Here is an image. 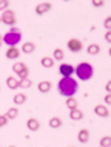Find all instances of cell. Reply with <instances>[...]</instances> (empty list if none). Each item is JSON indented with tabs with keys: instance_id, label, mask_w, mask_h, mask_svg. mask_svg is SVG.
<instances>
[{
	"instance_id": "obj_1",
	"label": "cell",
	"mask_w": 111,
	"mask_h": 147,
	"mask_svg": "<svg viewBox=\"0 0 111 147\" xmlns=\"http://www.w3.org/2000/svg\"><path fill=\"white\" fill-rule=\"evenodd\" d=\"M57 89H58L59 94L64 97H67V98L68 97H74L78 92V89H79V84L72 77H68V78L62 77L58 82Z\"/></svg>"
},
{
	"instance_id": "obj_2",
	"label": "cell",
	"mask_w": 111,
	"mask_h": 147,
	"mask_svg": "<svg viewBox=\"0 0 111 147\" xmlns=\"http://www.w3.org/2000/svg\"><path fill=\"white\" fill-rule=\"evenodd\" d=\"M74 73L77 75L78 79H80L82 82H88L94 75V68L90 63L83 61V63L77 65V67H74Z\"/></svg>"
},
{
	"instance_id": "obj_3",
	"label": "cell",
	"mask_w": 111,
	"mask_h": 147,
	"mask_svg": "<svg viewBox=\"0 0 111 147\" xmlns=\"http://www.w3.org/2000/svg\"><path fill=\"white\" fill-rule=\"evenodd\" d=\"M2 39L3 44L8 45L9 47H17L22 39V31L19 28H11L5 36H2Z\"/></svg>"
},
{
	"instance_id": "obj_4",
	"label": "cell",
	"mask_w": 111,
	"mask_h": 147,
	"mask_svg": "<svg viewBox=\"0 0 111 147\" xmlns=\"http://www.w3.org/2000/svg\"><path fill=\"white\" fill-rule=\"evenodd\" d=\"M0 18H1V22H3L7 26H11V27H13L16 25V22H17L16 13H15L13 10H10V9L5 10L2 12V15L0 16Z\"/></svg>"
},
{
	"instance_id": "obj_5",
	"label": "cell",
	"mask_w": 111,
	"mask_h": 147,
	"mask_svg": "<svg viewBox=\"0 0 111 147\" xmlns=\"http://www.w3.org/2000/svg\"><path fill=\"white\" fill-rule=\"evenodd\" d=\"M67 48L71 53H80L83 49V45L81 40H79L78 38H71L67 41Z\"/></svg>"
},
{
	"instance_id": "obj_6",
	"label": "cell",
	"mask_w": 111,
	"mask_h": 147,
	"mask_svg": "<svg viewBox=\"0 0 111 147\" xmlns=\"http://www.w3.org/2000/svg\"><path fill=\"white\" fill-rule=\"evenodd\" d=\"M59 73H60V75H61L64 78L71 77L74 74V66L71 64L64 63V64H61L59 66Z\"/></svg>"
},
{
	"instance_id": "obj_7",
	"label": "cell",
	"mask_w": 111,
	"mask_h": 147,
	"mask_svg": "<svg viewBox=\"0 0 111 147\" xmlns=\"http://www.w3.org/2000/svg\"><path fill=\"white\" fill-rule=\"evenodd\" d=\"M51 8H52V3L46 1V2L38 3L37 6H36V8H35V11H36V13H37L38 16H42V15L47 13Z\"/></svg>"
},
{
	"instance_id": "obj_8",
	"label": "cell",
	"mask_w": 111,
	"mask_h": 147,
	"mask_svg": "<svg viewBox=\"0 0 111 147\" xmlns=\"http://www.w3.org/2000/svg\"><path fill=\"white\" fill-rule=\"evenodd\" d=\"M93 111H94V114H96L97 116L102 117V118H107V117L110 116V111L108 109V107L104 106V105H97V106L93 108Z\"/></svg>"
},
{
	"instance_id": "obj_9",
	"label": "cell",
	"mask_w": 111,
	"mask_h": 147,
	"mask_svg": "<svg viewBox=\"0 0 111 147\" xmlns=\"http://www.w3.org/2000/svg\"><path fill=\"white\" fill-rule=\"evenodd\" d=\"M37 88L41 94H47V92H49L51 90L52 83L49 82V80H42V82H40V83L38 84Z\"/></svg>"
},
{
	"instance_id": "obj_10",
	"label": "cell",
	"mask_w": 111,
	"mask_h": 147,
	"mask_svg": "<svg viewBox=\"0 0 111 147\" xmlns=\"http://www.w3.org/2000/svg\"><path fill=\"white\" fill-rule=\"evenodd\" d=\"M20 57V50L17 47H9L6 51V58L7 59H18Z\"/></svg>"
},
{
	"instance_id": "obj_11",
	"label": "cell",
	"mask_w": 111,
	"mask_h": 147,
	"mask_svg": "<svg viewBox=\"0 0 111 147\" xmlns=\"http://www.w3.org/2000/svg\"><path fill=\"white\" fill-rule=\"evenodd\" d=\"M89 138H90V131L88 129L83 128L81 130H79V133H78V140L81 144H87L89 142Z\"/></svg>"
},
{
	"instance_id": "obj_12",
	"label": "cell",
	"mask_w": 111,
	"mask_h": 147,
	"mask_svg": "<svg viewBox=\"0 0 111 147\" xmlns=\"http://www.w3.org/2000/svg\"><path fill=\"white\" fill-rule=\"evenodd\" d=\"M27 128L31 131H37L40 128V121L37 118H29L27 120Z\"/></svg>"
},
{
	"instance_id": "obj_13",
	"label": "cell",
	"mask_w": 111,
	"mask_h": 147,
	"mask_svg": "<svg viewBox=\"0 0 111 147\" xmlns=\"http://www.w3.org/2000/svg\"><path fill=\"white\" fill-rule=\"evenodd\" d=\"M6 84H7L8 88L11 89V90H16V89L19 88V80L16 79L13 76H9L7 78V80H6Z\"/></svg>"
},
{
	"instance_id": "obj_14",
	"label": "cell",
	"mask_w": 111,
	"mask_h": 147,
	"mask_svg": "<svg viewBox=\"0 0 111 147\" xmlns=\"http://www.w3.org/2000/svg\"><path fill=\"white\" fill-rule=\"evenodd\" d=\"M21 50H22L23 54H27V55L32 54V53L36 50V45H35L33 42H31V41H27V42H25V44L22 45Z\"/></svg>"
},
{
	"instance_id": "obj_15",
	"label": "cell",
	"mask_w": 111,
	"mask_h": 147,
	"mask_svg": "<svg viewBox=\"0 0 111 147\" xmlns=\"http://www.w3.org/2000/svg\"><path fill=\"white\" fill-rule=\"evenodd\" d=\"M100 51H101V47L98 44H90L87 47V53L91 56L98 55V54H100Z\"/></svg>"
},
{
	"instance_id": "obj_16",
	"label": "cell",
	"mask_w": 111,
	"mask_h": 147,
	"mask_svg": "<svg viewBox=\"0 0 111 147\" xmlns=\"http://www.w3.org/2000/svg\"><path fill=\"white\" fill-rule=\"evenodd\" d=\"M27 101V95L26 94H22V92H19V94H16L13 96V104L15 105H23L25 102Z\"/></svg>"
},
{
	"instance_id": "obj_17",
	"label": "cell",
	"mask_w": 111,
	"mask_h": 147,
	"mask_svg": "<svg viewBox=\"0 0 111 147\" xmlns=\"http://www.w3.org/2000/svg\"><path fill=\"white\" fill-rule=\"evenodd\" d=\"M83 113L82 110L80 109H74V110H70V113H69V117H70V119L71 120H81L83 118Z\"/></svg>"
},
{
	"instance_id": "obj_18",
	"label": "cell",
	"mask_w": 111,
	"mask_h": 147,
	"mask_svg": "<svg viewBox=\"0 0 111 147\" xmlns=\"http://www.w3.org/2000/svg\"><path fill=\"white\" fill-rule=\"evenodd\" d=\"M40 64H41V66L43 68H52L55 66V60H53V58L46 56V57H42L41 58Z\"/></svg>"
},
{
	"instance_id": "obj_19",
	"label": "cell",
	"mask_w": 111,
	"mask_h": 147,
	"mask_svg": "<svg viewBox=\"0 0 111 147\" xmlns=\"http://www.w3.org/2000/svg\"><path fill=\"white\" fill-rule=\"evenodd\" d=\"M49 127L52 129H58L59 127H61L62 126V120L61 118H59V117H52V118H50L49 119Z\"/></svg>"
},
{
	"instance_id": "obj_20",
	"label": "cell",
	"mask_w": 111,
	"mask_h": 147,
	"mask_svg": "<svg viewBox=\"0 0 111 147\" xmlns=\"http://www.w3.org/2000/svg\"><path fill=\"white\" fill-rule=\"evenodd\" d=\"M18 114H19V109L17 107H11V108H9V109L6 111L5 116L8 118V120H12L15 119V118H17Z\"/></svg>"
},
{
	"instance_id": "obj_21",
	"label": "cell",
	"mask_w": 111,
	"mask_h": 147,
	"mask_svg": "<svg viewBox=\"0 0 111 147\" xmlns=\"http://www.w3.org/2000/svg\"><path fill=\"white\" fill-rule=\"evenodd\" d=\"M66 106L70 110H74L78 108V101L74 97H68L66 99Z\"/></svg>"
},
{
	"instance_id": "obj_22",
	"label": "cell",
	"mask_w": 111,
	"mask_h": 147,
	"mask_svg": "<svg viewBox=\"0 0 111 147\" xmlns=\"http://www.w3.org/2000/svg\"><path fill=\"white\" fill-rule=\"evenodd\" d=\"M52 55H53V60H62L65 57V51L61 48H56Z\"/></svg>"
},
{
	"instance_id": "obj_23",
	"label": "cell",
	"mask_w": 111,
	"mask_h": 147,
	"mask_svg": "<svg viewBox=\"0 0 111 147\" xmlns=\"http://www.w3.org/2000/svg\"><path fill=\"white\" fill-rule=\"evenodd\" d=\"M31 86H32V80H30L29 78H25V79H20L19 80V88L28 89Z\"/></svg>"
},
{
	"instance_id": "obj_24",
	"label": "cell",
	"mask_w": 111,
	"mask_h": 147,
	"mask_svg": "<svg viewBox=\"0 0 111 147\" xmlns=\"http://www.w3.org/2000/svg\"><path fill=\"white\" fill-rule=\"evenodd\" d=\"M25 67H27V65L23 64V63H21V61H18V63H16V64L12 66V71L18 75V74L20 73Z\"/></svg>"
},
{
	"instance_id": "obj_25",
	"label": "cell",
	"mask_w": 111,
	"mask_h": 147,
	"mask_svg": "<svg viewBox=\"0 0 111 147\" xmlns=\"http://www.w3.org/2000/svg\"><path fill=\"white\" fill-rule=\"evenodd\" d=\"M100 147H110L111 146V137L110 136H103L99 142Z\"/></svg>"
},
{
	"instance_id": "obj_26",
	"label": "cell",
	"mask_w": 111,
	"mask_h": 147,
	"mask_svg": "<svg viewBox=\"0 0 111 147\" xmlns=\"http://www.w3.org/2000/svg\"><path fill=\"white\" fill-rule=\"evenodd\" d=\"M19 78L20 79H25V78H28V76H29V68L28 67H25L20 73L18 74Z\"/></svg>"
},
{
	"instance_id": "obj_27",
	"label": "cell",
	"mask_w": 111,
	"mask_h": 147,
	"mask_svg": "<svg viewBox=\"0 0 111 147\" xmlns=\"http://www.w3.org/2000/svg\"><path fill=\"white\" fill-rule=\"evenodd\" d=\"M10 1L8 0H0V11H5L9 7Z\"/></svg>"
},
{
	"instance_id": "obj_28",
	"label": "cell",
	"mask_w": 111,
	"mask_h": 147,
	"mask_svg": "<svg viewBox=\"0 0 111 147\" xmlns=\"http://www.w3.org/2000/svg\"><path fill=\"white\" fill-rule=\"evenodd\" d=\"M103 27L107 30H111V16H108L103 21Z\"/></svg>"
},
{
	"instance_id": "obj_29",
	"label": "cell",
	"mask_w": 111,
	"mask_h": 147,
	"mask_svg": "<svg viewBox=\"0 0 111 147\" xmlns=\"http://www.w3.org/2000/svg\"><path fill=\"white\" fill-rule=\"evenodd\" d=\"M8 118L5 116V114L3 115H0V128L1 127H3V126H6L7 124H8Z\"/></svg>"
},
{
	"instance_id": "obj_30",
	"label": "cell",
	"mask_w": 111,
	"mask_h": 147,
	"mask_svg": "<svg viewBox=\"0 0 111 147\" xmlns=\"http://www.w3.org/2000/svg\"><path fill=\"white\" fill-rule=\"evenodd\" d=\"M91 3H92L93 7H97V8L104 6V1H103V0H92Z\"/></svg>"
},
{
	"instance_id": "obj_31",
	"label": "cell",
	"mask_w": 111,
	"mask_h": 147,
	"mask_svg": "<svg viewBox=\"0 0 111 147\" xmlns=\"http://www.w3.org/2000/svg\"><path fill=\"white\" fill-rule=\"evenodd\" d=\"M104 39H106V41L107 42H111V31L110 30H108L107 32H106V35H104Z\"/></svg>"
},
{
	"instance_id": "obj_32",
	"label": "cell",
	"mask_w": 111,
	"mask_h": 147,
	"mask_svg": "<svg viewBox=\"0 0 111 147\" xmlns=\"http://www.w3.org/2000/svg\"><path fill=\"white\" fill-rule=\"evenodd\" d=\"M104 102L107 105H111V94H107L104 97Z\"/></svg>"
},
{
	"instance_id": "obj_33",
	"label": "cell",
	"mask_w": 111,
	"mask_h": 147,
	"mask_svg": "<svg viewBox=\"0 0 111 147\" xmlns=\"http://www.w3.org/2000/svg\"><path fill=\"white\" fill-rule=\"evenodd\" d=\"M106 90L108 94H111V79L108 80V83L106 84Z\"/></svg>"
},
{
	"instance_id": "obj_34",
	"label": "cell",
	"mask_w": 111,
	"mask_h": 147,
	"mask_svg": "<svg viewBox=\"0 0 111 147\" xmlns=\"http://www.w3.org/2000/svg\"><path fill=\"white\" fill-rule=\"evenodd\" d=\"M2 45H3V39H2V35L0 34V48L2 47Z\"/></svg>"
},
{
	"instance_id": "obj_35",
	"label": "cell",
	"mask_w": 111,
	"mask_h": 147,
	"mask_svg": "<svg viewBox=\"0 0 111 147\" xmlns=\"http://www.w3.org/2000/svg\"><path fill=\"white\" fill-rule=\"evenodd\" d=\"M9 147H16V146H9Z\"/></svg>"
},
{
	"instance_id": "obj_36",
	"label": "cell",
	"mask_w": 111,
	"mask_h": 147,
	"mask_svg": "<svg viewBox=\"0 0 111 147\" xmlns=\"http://www.w3.org/2000/svg\"><path fill=\"white\" fill-rule=\"evenodd\" d=\"M0 22H1V18H0Z\"/></svg>"
},
{
	"instance_id": "obj_37",
	"label": "cell",
	"mask_w": 111,
	"mask_h": 147,
	"mask_svg": "<svg viewBox=\"0 0 111 147\" xmlns=\"http://www.w3.org/2000/svg\"><path fill=\"white\" fill-rule=\"evenodd\" d=\"M70 147H74V146H70Z\"/></svg>"
},
{
	"instance_id": "obj_38",
	"label": "cell",
	"mask_w": 111,
	"mask_h": 147,
	"mask_svg": "<svg viewBox=\"0 0 111 147\" xmlns=\"http://www.w3.org/2000/svg\"><path fill=\"white\" fill-rule=\"evenodd\" d=\"M99 147H100V146H99Z\"/></svg>"
}]
</instances>
